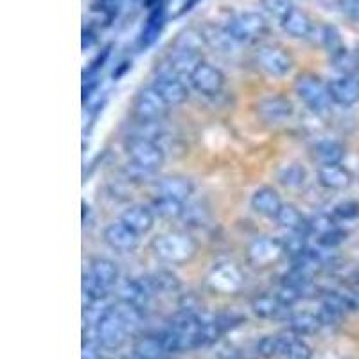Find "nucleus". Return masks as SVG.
<instances>
[{"instance_id": "obj_19", "label": "nucleus", "mask_w": 359, "mask_h": 359, "mask_svg": "<svg viewBox=\"0 0 359 359\" xmlns=\"http://www.w3.org/2000/svg\"><path fill=\"white\" fill-rule=\"evenodd\" d=\"M318 184L329 191H343L352 184V175L341 163H329L318 168Z\"/></svg>"}, {"instance_id": "obj_33", "label": "nucleus", "mask_w": 359, "mask_h": 359, "mask_svg": "<svg viewBox=\"0 0 359 359\" xmlns=\"http://www.w3.org/2000/svg\"><path fill=\"white\" fill-rule=\"evenodd\" d=\"M307 180V171L304 165L293 162L282 165L280 171H278V182H280L284 187L287 189H298L306 184Z\"/></svg>"}, {"instance_id": "obj_28", "label": "nucleus", "mask_w": 359, "mask_h": 359, "mask_svg": "<svg viewBox=\"0 0 359 359\" xmlns=\"http://www.w3.org/2000/svg\"><path fill=\"white\" fill-rule=\"evenodd\" d=\"M163 354H168L163 348V343L158 334L140 336L133 343V355L137 359H162Z\"/></svg>"}, {"instance_id": "obj_8", "label": "nucleus", "mask_w": 359, "mask_h": 359, "mask_svg": "<svg viewBox=\"0 0 359 359\" xmlns=\"http://www.w3.org/2000/svg\"><path fill=\"white\" fill-rule=\"evenodd\" d=\"M153 88L160 94V97L168 102L169 107H180L189 99V88L180 76L172 74L171 70H163L153 81Z\"/></svg>"}, {"instance_id": "obj_9", "label": "nucleus", "mask_w": 359, "mask_h": 359, "mask_svg": "<svg viewBox=\"0 0 359 359\" xmlns=\"http://www.w3.org/2000/svg\"><path fill=\"white\" fill-rule=\"evenodd\" d=\"M284 253V245L273 237H259L248 246V261L255 268H268L280 261Z\"/></svg>"}, {"instance_id": "obj_31", "label": "nucleus", "mask_w": 359, "mask_h": 359, "mask_svg": "<svg viewBox=\"0 0 359 359\" xmlns=\"http://www.w3.org/2000/svg\"><path fill=\"white\" fill-rule=\"evenodd\" d=\"M184 208V201L172 200V198L165 196H156L151 205V210L155 212V216L162 217V219H182Z\"/></svg>"}, {"instance_id": "obj_15", "label": "nucleus", "mask_w": 359, "mask_h": 359, "mask_svg": "<svg viewBox=\"0 0 359 359\" xmlns=\"http://www.w3.org/2000/svg\"><path fill=\"white\" fill-rule=\"evenodd\" d=\"M329 94L334 104L339 107H352L359 102V78L358 76H339L329 83Z\"/></svg>"}, {"instance_id": "obj_17", "label": "nucleus", "mask_w": 359, "mask_h": 359, "mask_svg": "<svg viewBox=\"0 0 359 359\" xmlns=\"http://www.w3.org/2000/svg\"><path fill=\"white\" fill-rule=\"evenodd\" d=\"M118 221H123L135 233L144 236L155 226V212L151 210V207H146V205H130L121 214Z\"/></svg>"}, {"instance_id": "obj_2", "label": "nucleus", "mask_w": 359, "mask_h": 359, "mask_svg": "<svg viewBox=\"0 0 359 359\" xmlns=\"http://www.w3.org/2000/svg\"><path fill=\"white\" fill-rule=\"evenodd\" d=\"M224 29L229 31L230 36L237 43H253L268 34V20L257 11H243L229 18L224 24Z\"/></svg>"}, {"instance_id": "obj_7", "label": "nucleus", "mask_w": 359, "mask_h": 359, "mask_svg": "<svg viewBox=\"0 0 359 359\" xmlns=\"http://www.w3.org/2000/svg\"><path fill=\"white\" fill-rule=\"evenodd\" d=\"M257 65L271 78H284L293 70V57L278 45H262L255 53Z\"/></svg>"}, {"instance_id": "obj_12", "label": "nucleus", "mask_w": 359, "mask_h": 359, "mask_svg": "<svg viewBox=\"0 0 359 359\" xmlns=\"http://www.w3.org/2000/svg\"><path fill=\"white\" fill-rule=\"evenodd\" d=\"M102 237H104V243L110 246L115 252H123L130 253L135 252L139 248L140 236L135 233L133 230L128 229L123 221H117V223H110L102 232Z\"/></svg>"}, {"instance_id": "obj_16", "label": "nucleus", "mask_w": 359, "mask_h": 359, "mask_svg": "<svg viewBox=\"0 0 359 359\" xmlns=\"http://www.w3.org/2000/svg\"><path fill=\"white\" fill-rule=\"evenodd\" d=\"M201 63V53L194 49H182V47H172L169 54L168 69L180 78H191V74L198 69Z\"/></svg>"}, {"instance_id": "obj_32", "label": "nucleus", "mask_w": 359, "mask_h": 359, "mask_svg": "<svg viewBox=\"0 0 359 359\" xmlns=\"http://www.w3.org/2000/svg\"><path fill=\"white\" fill-rule=\"evenodd\" d=\"M286 359H311L313 351L300 336H282V354Z\"/></svg>"}, {"instance_id": "obj_3", "label": "nucleus", "mask_w": 359, "mask_h": 359, "mask_svg": "<svg viewBox=\"0 0 359 359\" xmlns=\"http://www.w3.org/2000/svg\"><path fill=\"white\" fill-rule=\"evenodd\" d=\"M126 153L131 165L142 169V171L146 172H151V175L160 171V168H162L163 162H165V153H163V149L158 146V142H155V140L131 137V139L128 140Z\"/></svg>"}, {"instance_id": "obj_26", "label": "nucleus", "mask_w": 359, "mask_h": 359, "mask_svg": "<svg viewBox=\"0 0 359 359\" xmlns=\"http://www.w3.org/2000/svg\"><path fill=\"white\" fill-rule=\"evenodd\" d=\"M275 219L278 221V224H280L282 229L290 230V232H300L306 233V236L309 233V219H306V216H304L294 205H282V208L278 210Z\"/></svg>"}, {"instance_id": "obj_13", "label": "nucleus", "mask_w": 359, "mask_h": 359, "mask_svg": "<svg viewBox=\"0 0 359 359\" xmlns=\"http://www.w3.org/2000/svg\"><path fill=\"white\" fill-rule=\"evenodd\" d=\"M257 115L268 124H280L293 115V104L282 95H271L257 102Z\"/></svg>"}, {"instance_id": "obj_43", "label": "nucleus", "mask_w": 359, "mask_h": 359, "mask_svg": "<svg viewBox=\"0 0 359 359\" xmlns=\"http://www.w3.org/2000/svg\"><path fill=\"white\" fill-rule=\"evenodd\" d=\"M345 241H347V232L339 229V226H338V229L331 230V232H327V233H323V236L318 237V245L323 246V248L334 250Z\"/></svg>"}, {"instance_id": "obj_37", "label": "nucleus", "mask_w": 359, "mask_h": 359, "mask_svg": "<svg viewBox=\"0 0 359 359\" xmlns=\"http://www.w3.org/2000/svg\"><path fill=\"white\" fill-rule=\"evenodd\" d=\"M110 290L102 286L101 282L95 280L92 275L86 271L83 275V297H85L86 302H99V300H107Z\"/></svg>"}, {"instance_id": "obj_27", "label": "nucleus", "mask_w": 359, "mask_h": 359, "mask_svg": "<svg viewBox=\"0 0 359 359\" xmlns=\"http://www.w3.org/2000/svg\"><path fill=\"white\" fill-rule=\"evenodd\" d=\"M287 327H290V331L297 336H311L316 334L323 327L322 320H320L318 314L313 313H297L291 314L290 318H287Z\"/></svg>"}, {"instance_id": "obj_5", "label": "nucleus", "mask_w": 359, "mask_h": 359, "mask_svg": "<svg viewBox=\"0 0 359 359\" xmlns=\"http://www.w3.org/2000/svg\"><path fill=\"white\" fill-rule=\"evenodd\" d=\"M169 104L153 86L142 88L133 99V115L137 123H162L169 114Z\"/></svg>"}, {"instance_id": "obj_14", "label": "nucleus", "mask_w": 359, "mask_h": 359, "mask_svg": "<svg viewBox=\"0 0 359 359\" xmlns=\"http://www.w3.org/2000/svg\"><path fill=\"white\" fill-rule=\"evenodd\" d=\"M243 284V275L239 268L233 264H217L212 269V273L208 275V286L214 291H221V293H236Z\"/></svg>"}, {"instance_id": "obj_41", "label": "nucleus", "mask_w": 359, "mask_h": 359, "mask_svg": "<svg viewBox=\"0 0 359 359\" xmlns=\"http://www.w3.org/2000/svg\"><path fill=\"white\" fill-rule=\"evenodd\" d=\"M261 2H262V8H264L269 15L278 17L280 20L294 8L293 0H261Z\"/></svg>"}, {"instance_id": "obj_45", "label": "nucleus", "mask_w": 359, "mask_h": 359, "mask_svg": "<svg viewBox=\"0 0 359 359\" xmlns=\"http://www.w3.org/2000/svg\"><path fill=\"white\" fill-rule=\"evenodd\" d=\"M351 306H352V309H355V311H359V287L355 291H352V294L351 297Z\"/></svg>"}, {"instance_id": "obj_39", "label": "nucleus", "mask_w": 359, "mask_h": 359, "mask_svg": "<svg viewBox=\"0 0 359 359\" xmlns=\"http://www.w3.org/2000/svg\"><path fill=\"white\" fill-rule=\"evenodd\" d=\"M334 229H338V223H336L332 214H316L309 219V233H314L316 237L331 232Z\"/></svg>"}, {"instance_id": "obj_36", "label": "nucleus", "mask_w": 359, "mask_h": 359, "mask_svg": "<svg viewBox=\"0 0 359 359\" xmlns=\"http://www.w3.org/2000/svg\"><path fill=\"white\" fill-rule=\"evenodd\" d=\"M210 217V212L205 205H201L200 201H192V203H185L184 214H182V219L185 221V224L189 226H194V229H200L205 226Z\"/></svg>"}, {"instance_id": "obj_21", "label": "nucleus", "mask_w": 359, "mask_h": 359, "mask_svg": "<svg viewBox=\"0 0 359 359\" xmlns=\"http://www.w3.org/2000/svg\"><path fill=\"white\" fill-rule=\"evenodd\" d=\"M252 311L257 314L259 318L264 320H280L290 318V307L278 300L277 294H262V297L253 298L252 300Z\"/></svg>"}, {"instance_id": "obj_22", "label": "nucleus", "mask_w": 359, "mask_h": 359, "mask_svg": "<svg viewBox=\"0 0 359 359\" xmlns=\"http://www.w3.org/2000/svg\"><path fill=\"white\" fill-rule=\"evenodd\" d=\"M282 198L275 189L261 187L253 192L252 208L264 217H277L278 210L282 208Z\"/></svg>"}, {"instance_id": "obj_24", "label": "nucleus", "mask_w": 359, "mask_h": 359, "mask_svg": "<svg viewBox=\"0 0 359 359\" xmlns=\"http://www.w3.org/2000/svg\"><path fill=\"white\" fill-rule=\"evenodd\" d=\"M163 24H165V6L163 2L153 6L149 17H147L146 25H144L142 33H140V45L144 49L151 47L156 40H158L160 33H162Z\"/></svg>"}, {"instance_id": "obj_47", "label": "nucleus", "mask_w": 359, "mask_h": 359, "mask_svg": "<svg viewBox=\"0 0 359 359\" xmlns=\"http://www.w3.org/2000/svg\"><path fill=\"white\" fill-rule=\"evenodd\" d=\"M99 359H114V358H102V355H101V358H99Z\"/></svg>"}, {"instance_id": "obj_48", "label": "nucleus", "mask_w": 359, "mask_h": 359, "mask_svg": "<svg viewBox=\"0 0 359 359\" xmlns=\"http://www.w3.org/2000/svg\"><path fill=\"white\" fill-rule=\"evenodd\" d=\"M135 359H137V358H135Z\"/></svg>"}, {"instance_id": "obj_40", "label": "nucleus", "mask_w": 359, "mask_h": 359, "mask_svg": "<svg viewBox=\"0 0 359 359\" xmlns=\"http://www.w3.org/2000/svg\"><path fill=\"white\" fill-rule=\"evenodd\" d=\"M257 354L264 359H271L282 354V336H264L257 343Z\"/></svg>"}, {"instance_id": "obj_34", "label": "nucleus", "mask_w": 359, "mask_h": 359, "mask_svg": "<svg viewBox=\"0 0 359 359\" xmlns=\"http://www.w3.org/2000/svg\"><path fill=\"white\" fill-rule=\"evenodd\" d=\"M322 309L336 314L338 318H343L352 309L351 298L343 297L338 291H327L322 294Z\"/></svg>"}, {"instance_id": "obj_10", "label": "nucleus", "mask_w": 359, "mask_h": 359, "mask_svg": "<svg viewBox=\"0 0 359 359\" xmlns=\"http://www.w3.org/2000/svg\"><path fill=\"white\" fill-rule=\"evenodd\" d=\"M192 88L201 95H217L224 86V74L217 67L201 62L198 69L191 74Z\"/></svg>"}, {"instance_id": "obj_25", "label": "nucleus", "mask_w": 359, "mask_h": 359, "mask_svg": "<svg viewBox=\"0 0 359 359\" xmlns=\"http://www.w3.org/2000/svg\"><path fill=\"white\" fill-rule=\"evenodd\" d=\"M88 273L95 278L97 282H101L102 286L107 290H111L114 286L118 284V268L114 261L107 257H95L90 261Z\"/></svg>"}, {"instance_id": "obj_38", "label": "nucleus", "mask_w": 359, "mask_h": 359, "mask_svg": "<svg viewBox=\"0 0 359 359\" xmlns=\"http://www.w3.org/2000/svg\"><path fill=\"white\" fill-rule=\"evenodd\" d=\"M320 41H322L323 47L329 50L331 56H334V54L341 53V50L345 49L341 41V34H339V31L334 25H323L322 31H320Z\"/></svg>"}, {"instance_id": "obj_23", "label": "nucleus", "mask_w": 359, "mask_h": 359, "mask_svg": "<svg viewBox=\"0 0 359 359\" xmlns=\"http://www.w3.org/2000/svg\"><path fill=\"white\" fill-rule=\"evenodd\" d=\"M201 38L205 43L214 49L216 53L221 54H232L237 49V41L230 36V33L224 27H217V25H205L200 31Z\"/></svg>"}, {"instance_id": "obj_29", "label": "nucleus", "mask_w": 359, "mask_h": 359, "mask_svg": "<svg viewBox=\"0 0 359 359\" xmlns=\"http://www.w3.org/2000/svg\"><path fill=\"white\" fill-rule=\"evenodd\" d=\"M313 156L320 165H329V163H341L345 156V147L336 140H320L313 147Z\"/></svg>"}, {"instance_id": "obj_44", "label": "nucleus", "mask_w": 359, "mask_h": 359, "mask_svg": "<svg viewBox=\"0 0 359 359\" xmlns=\"http://www.w3.org/2000/svg\"><path fill=\"white\" fill-rule=\"evenodd\" d=\"M338 6L348 18L359 22V0H339Z\"/></svg>"}, {"instance_id": "obj_46", "label": "nucleus", "mask_w": 359, "mask_h": 359, "mask_svg": "<svg viewBox=\"0 0 359 359\" xmlns=\"http://www.w3.org/2000/svg\"><path fill=\"white\" fill-rule=\"evenodd\" d=\"M355 57H358V63H359V45H358V50H355Z\"/></svg>"}, {"instance_id": "obj_1", "label": "nucleus", "mask_w": 359, "mask_h": 359, "mask_svg": "<svg viewBox=\"0 0 359 359\" xmlns=\"http://www.w3.org/2000/svg\"><path fill=\"white\" fill-rule=\"evenodd\" d=\"M151 248L162 262L184 264L196 255L198 243L187 232H168L156 237Z\"/></svg>"}, {"instance_id": "obj_42", "label": "nucleus", "mask_w": 359, "mask_h": 359, "mask_svg": "<svg viewBox=\"0 0 359 359\" xmlns=\"http://www.w3.org/2000/svg\"><path fill=\"white\" fill-rule=\"evenodd\" d=\"M332 216L336 221H352L359 216V203L358 201H343L336 205L332 210Z\"/></svg>"}, {"instance_id": "obj_18", "label": "nucleus", "mask_w": 359, "mask_h": 359, "mask_svg": "<svg viewBox=\"0 0 359 359\" xmlns=\"http://www.w3.org/2000/svg\"><path fill=\"white\" fill-rule=\"evenodd\" d=\"M156 192H158L156 196L172 198V200L187 203L189 198L194 192V185L185 176H165L160 182H156Z\"/></svg>"}, {"instance_id": "obj_30", "label": "nucleus", "mask_w": 359, "mask_h": 359, "mask_svg": "<svg viewBox=\"0 0 359 359\" xmlns=\"http://www.w3.org/2000/svg\"><path fill=\"white\" fill-rule=\"evenodd\" d=\"M149 287L153 290V293H176L180 291V278L176 277L172 271L169 269H158V271H153L149 277L146 278Z\"/></svg>"}, {"instance_id": "obj_4", "label": "nucleus", "mask_w": 359, "mask_h": 359, "mask_svg": "<svg viewBox=\"0 0 359 359\" xmlns=\"http://www.w3.org/2000/svg\"><path fill=\"white\" fill-rule=\"evenodd\" d=\"M294 90H297L298 97L304 101V104L314 114H325L331 108L332 99L329 94V85H325L316 76H311V74L300 76L294 83Z\"/></svg>"}, {"instance_id": "obj_35", "label": "nucleus", "mask_w": 359, "mask_h": 359, "mask_svg": "<svg viewBox=\"0 0 359 359\" xmlns=\"http://www.w3.org/2000/svg\"><path fill=\"white\" fill-rule=\"evenodd\" d=\"M123 8V0H94L92 2V13L97 20L104 22V25H110L111 20L117 17Z\"/></svg>"}, {"instance_id": "obj_20", "label": "nucleus", "mask_w": 359, "mask_h": 359, "mask_svg": "<svg viewBox=\"0 0 359 359\" xmlns=\"http://www.w3.org/2000/svg\"><path fill=\"white\" fill-rule=\"evenodd\" d=\"M280 25L290 36L300 38V40H302V38H309L314 34V24L313 20H311V17L306 11H302V9L298 8L291 9L286 17L280 20Z\"/></svg>"}, {"instance_id": "obj_11", "label": "nucleus", "mask_w": 359, "mask_h": 359, "mask_svg": "<svg viewBox=\"0 0 359 359\" xmlns=\"http://www.w3.org/2000/svg\"><path fill=\"white\" fill-rule=\"evenodd\" d=\"M117 293L121 302L137 307L142 313L147 309L149 300L153 297V290L149 287L146 278H142V280H139V278H126V280L118 284Z\"/></svg>"}, {"instance_id": "obj_6", "label": "nucleus", "mask_w": 359, "mask_h": 359, "mask_svg": "<svg viewBox=\"0 0 359 359\" xmlns=\"http://www.w3.org/2000/svg\"><path fill=\"white\" fill-rule=\"evenodd\" d=\"M95 329H97V338L101 347L108 348V351H115V348L123 347L126 338L130 336L126 322H124L115 306L108 309V313L102 316V320Z\"/></svg>"}]
</instances>
